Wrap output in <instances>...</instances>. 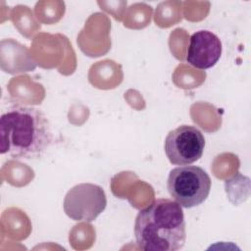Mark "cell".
<instances>
[{
	"label": "cell",
	"instance_id": "cell-3",
	"mask_svg": "<svg viewBox=\"0 0 251 251\" xmlns=\"http://www.w3.org/2000/svg\"><path fill=\"white\" fill-rule=\"evenodd\" d=\"M209 175L197 166H179L173 169L168 176L167 188L172 198L183 208L202 204L211 190Z\"/></svg>",
	"mask_w": 251,
	"mask_h": 251
},
{
	"label": "cell",
	"instance_id": "cell-6",
	"mask_svg": "<svg viewBox=\"0 0 251 251\" xmlns=\"http://www.w3.org/2000/svg\"><path fill=\"white\" fill-rule=\"evenodd\" d=\"M222 55L220 38L209 30H198L190 36L186 61L192 67L207 70L214 67Z\"/></svg>",
	"mask_w": 251,
	"mask_h": 251
},
{
	"label": "cell",
	"instance_id": "cell-1",
	"mask_svg": "<svg viewBox=\"0 0 251 251\" xmlns=\"http://www.w3.org/2000/svg\"><path fill=\"white\" fill-rule=\"evenodd\" d=\"M53 139L51 126L38 109L22 104L9 106L0 118V153L13 159L42 156Z\"/></svg>",
	"mask_w": 251,
	"mask_h": 251
},
{
	"label": "cell",
	"instance_id": "cell-4",
	"mask_svg": "<svg viewBox=\"0 0 251 251\" xmlns=\"http://www.w3.org/2000/svg\"><path fill=\"white\" fill-rule=\"evenodd\" d=\"M103 188L93 183H78L66 194L63 207L66 215L76 222H92L106 208Z\"/></svg>",
	"mask_w": 251,
	"mask_h": 251
},
{
	"label": "cell",
	"instance_id": "cell-2",
	"mask_svg": "<svg viewBox=\"0 0 251 251\" xmlns=\"http://www.w3.org/2000/svg\"><path fill=\"white\" fill-rule=\"evenodd\" d=\"M134 235L145 251H176L186 239L182 207L175 200L160 198L140 210L134 223Z\"/></svg>",
	"mask_w": 251,
	"mask_h": 251
},
{
	"label": "cell",
	"instance_id": "cell-5",
	"mask_svg": "<svg viewBox=\"0 0 251 251\" xmlns=\"http://www.w3.org/2000/svg\"><path fill=\"white\" fill-rule=\"evenodd\" d=\"M205 138L195 126L182 125L171 130L165 138L167 158L174 165L185 166L198 161L204 151Z\"/></svg>",
	"mask_w": 251,
	"mask_h": 251
}]
</instances>
